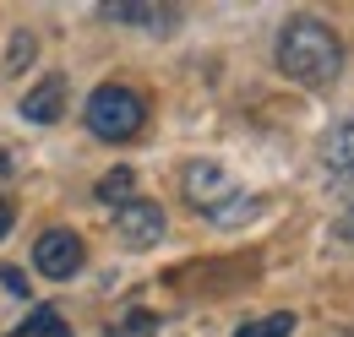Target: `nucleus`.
Instances as JSON below:
<instances>
[{"instance_id":"1","label":"nucleus","mask_w":354,"mask_h":337,"mask_svg":"<svg viewBox=\"0 0 354 337\" xmlns=\"http://www.w3.org/2000/svg\"><path fill=\"white\" fill-rule=\"evenodd\" d=\"M278 71L300 87H333L344 77V39L322 22V17H289L278 49H272Z\"/></svg>"},{"instance_id":"2","label":"nucleus","mask_w":354,"mask_h":337,"mask_svg":"<svg viewBox=\"0 0 354 337\" xmlns=\"http://www.w3.org/2000/svg\"><path fill=\"white\" fill-rule=\"evenodd\" d=\"M142 126H147V104L126 82H109L88 98V131L98 142H131Z\"/></svg>"},{"instance_id":"3","label":"nucleus","mask_w":354,"mask_h":337,"mask_svg":"<svg viewBox=\"0 0 354 337\" xmlns=\"http://www.w3.org/2000/svg\"><path fill=\"white\" fill-rule=\"evenodd\" d=\"M82 261H88V245H82L77 229H44L39 245H33V267H39V278H49V283L77 278Z\"/></svg>"},{"instance_id":"4","label":"nucleus","mask_w":354,"mask_h":337,"mask_svg":"<svg viewBox=\"0 0 354 337\" xmlns=\"http://www.w3.org/2000/svg\"><path fill=\"white\" fill-rule=\"evenodd\" d=\"M164 229H169V218H164V207H158V202L131 196L126 207H115V234H120V245H131V251L158 245V240H164Z\"/></svg>"},{"instance_id":"5","label":"nucleus","mask_w":354,"mask_h":337,"mask_svg":"<svg viewBox=\"0 0 354 337\" xmlns=\"http://www.w3.org/2000/svg\"><path fill=\"white\" fill-rule=\"evenodd\" d=\"M316 164H322V174H327L333 185L354 180V120H338V126L316 142Z\"/></svg>"},{"instance_id":"6","label":"nucleus","mask_w":354,"mask_h":337,"mask_svg":"<svg viewBox=\"0 0 354 337\" xmlns=\"http://www.w3.org/2000/svg\"><path fill=\"white\" fill-rule=\"evenodd\" d=\"M98 17H104V22H120V28H136V33H147V39H164V33L180 28L175 6H104Z\"/></svg>"},{"instance_id":"7","label":"nucleus","mask_w":354,"mask_h":337,"mask_svg":"<svg viewBox=\"0 0 354 337\" xmlns=\"http://www.w3.org/2000/svg\"><path fill=\"white\" fill-rule=\"evenodd\" d=\"M180 191H185V202H191L196 212H207L213 202L229 196V174H223L218 164H191V168H185V180H180Z\"/></svg>"},{"instance_id":"8","label":"nucleus","mask_w":354,"mask_h":337,"mask_svg":"<svg viewBox=\"0 0 354 337\" xmlns=\"http://www.w3.org/2000/svg\"><path fill=\"white\" fill-rule=\"evenodd\" d=\"M60 109H66V77H44V82L28 87V98H22V120L28 126H55Z\"/></svg>"},{"instance_id":"9","label":"nucleus","mask_w":354,"mask_h":337,"mask_svg":"<svg viewBox=\"0 0 354 337\" xmlns=\"http://www.w3.org/2000/svg\"><path fill=\"white\" fill-rule=\"evenodd\" d=\"M262 207H267L262 196H245V191H229V196H223V202H213V207L202 212V218H207L213 229H240V223H251V218H257Z\"/></svg>"},{"instance_id":"10","label":"nucleus","mask_w":354,"mask_h":337,"mask_svg":"<svg viewBox=\"0 0 354 337\" xmlns=\"http://www.w3.org/2000/svg\"><path fill=\"white\" fill-rule=\"evenodd\" d=\"M131 191H136V174H131V168H109V174L93 185V196H98L104 207H126V202H131Z\"/></svg>"},{"instance_id":"11","label":"nucleus","mask_w":354,"mask_h":337,"mask_svg":"<svg viewBox=\"0 0 354 337\" xmlns=\"http://www.w3.org/2000/svg\"><path fill=\"white\" fill-rule=\"evenodd\" d=\"M234 337H295V316L278 310V316H262V321H245V327H234Z\"/></svg>"},{"instance_id":"12","label":"nucleus","mask_w":354,"mask_h":337,"mask_svg":"<svg viewBox=\"0 0 354 337\" xmlns=\"http://www.w3.org/2000/svg\"><path fill=\"white\" fill-rule=\"evenodd\" d=\"M17 337H71V327H66V321H60L49 305H39V310L22 321V332H17Z\"/></svg>"},{"instance_id":"13","label":"nucleus","mask_w":354,"mask_h":337,"mask_svg":"<svg viewBox=\"0 0 354 337\" xmlns=\"http://www.w3.org/2000/svg\"><path fill=\"white\" fill-rule=\"evenodd\" d=\"M33 55H39L33 33H28V28H17V33H11V44H6V71H22V66H33Z\"/></svg>"},{"instance_id":"14","label":"nucleus","mask_w":354,"mask_h":337,"mask_svg":"<svg viewBox=\"0 0 354 337\" xmlns=\"http://www.w3.org/2000/svg\"><path fill=\"white\" fill-rule=\"evenodd\" d=\"M333 234H338V240H349V245H354V202H349L344 212H338V218H333Z\"/></svg>"},{"instance_id":"15","label":"nucleus","mask_w":354,"mask_h":337,"mask_svg":"<svg viewBox=\"0 0 354 337\" xmlns=\"http://www.w3.org/2000/svg\"><path fill=\"white\" fill-rule=\"evenodd\" d=\"M11 223H17V212H11V202H0V240L11 234Z\"/></svg>"},{"instance_id":"16","label":"nucleus","mask_w":354,"mask_h":337,"mask_svg":"<svg viewBox=\"0 0 354 337\" xmlns=\"http://www.w3.org/2000/svg\"><path fill=\"white\" fill-rule=\"evenodd\" d=\"M0 174H11V158H6V153H0Z\"/></svg>"}]
</instances>
